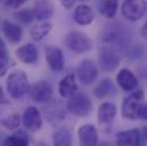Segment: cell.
<instances>
[{
    "mask_svg": "<svg viewBox=\"0 0 147 146\" xmlns=\"http://www.w3.org/2000/svg\"><path fill=\"white\" fill-rule=\"evenodd\" d=\"M98 61H99V65H100V70L103 72L111 73L115 71L119 65H120V56L116 53V50H114L111 47H103L99 50V55H98Z\"/></svg>",
    "mask_w": 147,
    "mask_h": 146,
    "instance_id": "6",
    "label": "cell"
},
{
    "mask_svg": "<svg viewBox=\"0 0 147 146\" xmlns=\"http://www.w3.org/2000/svg\"><path fill=\"white\" fill-rule=\"evenodd\" d=\"M0 56H8L7 47H6V45L1 38H0Z\"/></svg>",
    "mask_w": 147,
    "mask_h": 146,
    "instance_id": "31",
    "label": "cell"
},
{
    "mask_svg": "<svg viewBox=\"0 0 147 146\" xmlns=\"http://www.w3.org/2000/svg\"><path fill=\"white\" fill-rule=\"evenodd\" d=\"M67 111L75 116L84 118L92 112V102L84 93H76L67 102Z\"/></svg>",
    "mask_w": 147,
    "mask_h": 146,
    "instance_id": "2",
    "label": "cell"
},
{
    "mask_svg": "<svg viewBox=\"0 0 147 146\" xmlns=\"http://www.w3.org/2000/svg\"><path fill=\"white\" fill-rule=\"evenodd\" d=\"M73 18L79 25H89L94 22L95 14L88 5H80L74 10Z\"/></svg>",
    "mask_w": 147,
    "mask_h": 146,
    "instance_id": "18",
    "label": "cell"
},
{
    "mask_svg": "<svg viewBox=\"0 0 147 146\" xmlns=\"http://www.w3.org/2000/svg\"><path fill=\"white\" fill-rule=\"evenodd\" d=\"M22 123V118L18 113H13L7 115L6 118H3L2 120H0V124L8 130H14L17 129Z\"/></svg>",
    "mask_w": 147,
    "mask_h": 146,
    "instance_id": "25",
    "label": "cell"
},
{
    "mask_svg": "<svg viewBox=\"0 0 147 146\" xmlns=\"http://www.w3.org/2000/svg\"><path fill=\"white\" fill-rule=\"evenodd\" d=\"M29 94L32 101L37 103H47L53 97V87L47 80H39L29 89Z\"/></svg>",
    "mask_w": 147,
    "mask_h": 146,
    "instance_id": "8",
    "label": "cell"
},
{
    "mask_svg": "<svg viewBox=\"0 0 147 146\" xmlns=\"http://www.w3.org/2000/svg\"><path fill=\"white\" fill-rule=\"evenodd\" d=\"M146 8L145 0H124L121 6V14L125 20L136 22L144 16Z\"/></svg>",
    "mask_w": 147,
    "mask_h": 146,
    "instance_id": "5",
    "label": "cell"
},
{
    "mask_svg": "<svg viewBox=\"0 0 147 146\" xmlns=\"http://www.w3.org/2000/svg\"><path fill=\"white\" fill-rule=\"evenodd\" d=\"M142 143L140 141V131L138 129H129L117 132L116 135V144L121 146H136Z\"/></svg>",
    "mask_w": 147,
    "mask_h": 146,
    "instance_id": "16",
    "label": "cell"
},
{
    "mask_svg": "<svg viewBox=\"0 0 147 146\" xmlns=\"http://www.w3.org/2000/svg\"><path fill=\"white\" fill-rule=\"evenodd\" d=\"M116 83L122 90L131 93L138 87V79L129 69H121L116 74Z\"/></svg>",
    "mask_w": 147,
    "mask_h": 146,
    "instance_id": "11",
    "label": "cell"
},
{
    "mask_svg": "<svg viewBox=\"0 0 147 146\" xmlns=\"http://www.w3.org/2000/svg\"><path fill=\"white\" fill-rule=\"evenodd\" d=\"M143 99H144L143 90L131 91V94L128 97H125L122 102V106H121L122 116L128 120H137Z\"/></svg>",
    "mask_w": 147,
    "mask_h": 146,
    "instance_id": "3",
    "label": "cell"
},
{
    "mask_svg": "<svg viewBox=\"0 0 147 146\" xmlns=\"http://www.w3.org/2000/svg\"><path fill=\"white\" fill-rule=\"evenodd\" d=\"M114 83L109 78H104L99 81V83L94 89V96L96 98H105L114 93Z\"/></svg>",
    "mask_w": 147,
    "mask_h": 146,
    "instance_id": "20",
    "label": "cell"
},
{
    "mask_svg": "<svg viewBox=\"0 0 147 146\" xmlns=\"http://www.w3.org/2000/svg\"><path fill=\"white\" fill-rule=\"evenodd\" d=\"M2 1H5V0H0V2H2Z\"/></svg>",
    "mask_w": 147,
    "mask_h": 146,
    "instance_id": "36",
    "label": "cell"
},
{
    "mask_svg": "<svg viewBox=\"0 0 147 146\" xmlns=\"http://www.w3.org/2000/svg\"><path fill=\"white\" fill-rule=\"evenodd\" d=\"M140 32H142V36L147 39V21L145 22V23H144V25L142 26V30H140Z\"/></svg>",
    "mask_w": 147,
    "mask_h": 146,
    "instance_id": "33",
    "label": "cell"
},
{
    "mask_svg": "<svg viewBox=\"0 0 147 146\" xmlns=\"http://www.w3.org/2000/svg\"><path fill=\"white\" fill-rule=\"evenodd\" d=\"M143 136L145 137V139L147 141V126H145V127L143 128Z\"/></svg>",
    "mask_w": 147,
    "mask_h": 146,
    "instance_id": "34",
    "label": "cell"
},
{
    "mask_svg": "<svg viewBox=\"0 0 147 146\" xmlns=\"http://www.w3.org/2000/svg\"><path fill=\"white\" fill-rule=\"evenodd\" d=\"M65 45L71 51L76 53V54L88 53L94 47L92 40L86 33L80 32V31L70 32L65 38Z\"/></svg>",
    "mask_w": 147,
    "mask_h": 146,
    "instance_id": "4",
    "label": "cell"
},
{
    "mask_svg": "<svg viewBox=\"0 0 147 146\" xmlns=\"http://www.w3.org/2000/svg\"><path fill=\"white\" fill-rule=\"evenodd\" d=\"M76 1H86V0H76Z\"/></svg>",
    "mask_w": 147,
    "mask_h": 146,
    "instance_id": "35",
    "label": "cell"
},
{
    "mask_svg": "<svg viewBox=\"0 0 147 146\" xmlns=\"http://www.w3.org/2000/svg\"><path fill=\"white\" fill-rule=\"evenodd\" d=\"M32 10L34 13V18L39 22H43L53 17L55 6L51 0H37Z\"/></svg>",
    "mask_w": 147,
    "mask_h": 146,
    "instance_id": "12",
    "label": "cell"
},
{
    "mask_svg": "<svg viewBox=\"0 0 147 146\" xmlns=\"http://www.w3.org/2000/svg\"><path fill=\"white\" fill-rule=\"evenodd\" d=\"M45 56L48 66L54 72H62L65 66L64 54L61 48L56 46H49L45 50Z\"/></svg>",
    "mask_w": 147,
    "mask_h": 146,
    "instance_id": "10",
    "label": "cell"
},
{
    "mask_svg": "<svg viewBox=\"0 0 147 146\" xmlns=\"http://www.w3.org/2000/svg\"><path fill=\"white\" fill-rule=\"evenodd\" d=\"M51 28H53L51 23L46 22V21L40 22L39 24L34 25V26L31 29V32H30L31 38H32L34 41H37V42L38 41H41L42 39H45L46 36L49 34V32L51 31Z\"/></svg>",
    "mask_w": 147,
    "mask_h": 146,
    "instance_id": "22",
    "label": "cell"
},
{
    "mask_svg": "<svg viewBox=\"0 0 147 146\" xmlns=\"http://www.w3.org/2000/svg\"><path fill=\"white\" fill-rule=\"evenodd\" d=\"M138 119L147 120V103H142L139 113H138Z\"/></svg>",
    "mask_w": 147,
    "mask_h": 146,
    "instance_id": "29",
    "label": "cell"
},
{
    "mask_svg": "<svg viewBox=\"0 0 147 146\" xmlns=\"http://www.w3.org/2000/svg\"><path fill=\"white\" fill-rule=\"evenodd\" d=\"M119 9V0H103L99 6V11L106 18H114Z\"/></svg>",
    "mask_w": 147,
    "mask_h": 146,
    "instance_id": "24",
    "label": "cell"
},
{
    "mask_svg": "<svg viewBox=\"0 0 147 146\" xmlns=\"http://www.w3.org/2000/svg\"><path fill=\"white\" fill-rule=\"evenodd\" d=\"M1 29H2V33L3 36L7 38V40L15 45V43H18L22 38H23V31H22V28L18 26L17 24L10 22V21H3L2 24H1Z\"/></svg>",
    "mask_w": 147,
    "mask_h": 146,
    "instance_id": "17",
    "label": "cell"
},
{
    "mask_svg": "<svg viewBox=\"0 0 147 146\" xmlns=\"http://www.w3.org/2000/svg\"><path fill=\"white\" fill-rule=\"evenodd\" d=\"M22 123L30 132H37L42 127V116L36 106H28L23 112Z\"/></svg>",
    "mask_w": 147,
    "mask_h": 146,
    "instance_id": "9",
    "label": "cell"
},
{
    "mask_svg": "<svg viewBox=\"0 0 147 146\" xmlns=\"http://www.w3.org/2000/svg\"><path fill=\"white\" fill-rule=\"evenodd\" d=\"M79 141L84 146H95L98 144V132L92 124H82L78 129Z\"/></svg>",
    "mask_w": 147,
    "mask_h": 146,
    "instance_id": "14",
    "label": "cell"
},
{
    "mask_svg": "<svg viewBox=\"0 0 147 146\" xmlns=\"http://www.w3.org/2000/svg\"><path fill=\"white\" fill-rule=\"evenodd\" d=\"M76 74H78V78L82 84L90 86L97 80L99 71L92 61L83 59L80 62V64L76 69Z\"/></svg>",
    "mask_w": 147,
    "mask_h": 146,
    "instance_id": "7",
    "label": "cell"
},
{
    "mask_svg": "<svg viewBox=\"0 0 147 146\" xmlns=\"http://www.w3.org/2000/svg\"><path fill=\"white\" fill-rule=\"evenodd\" d=\"M116 115V106L112 102L102 103L98 107L97 116L100 124H110Z\"/></svg>",
    "mask_w": 147,
    "mask_h": 146,
    "instance_id": "19",
    "label": "cell"
},
{
    "mask_svg": "<svg viewBox=\"0 0 147 146\" xmlns=\"http://www.w3.org/2000/svg\"><path fill=\"white\" fill-rule=\"evenodd\" d=\"M7 93L13 99H22L30 89L29 79L24 71H14L11 72L6 82Z\"/></svg>",
    "mask_w": 147,
    "mask_h": 146,
    "instance_id": "1",
    "label": "cell"
},
{
    "mask_svg": "<svg viewBox=\"0 0 147 146\" xmlns=\"http://www.w3.org/2000/svg\"><path fill=\"white\" fill-rule=\"evenodd\" d=\"M16 57L24 64L32 65L36 64L39 58V53H38L37 47L32 43H25L16 49Z\"/></svg>",
    "mask_w": 147,
    "mask_h": 146,
    "instance_id": "13",
    "label": "cell"
},
{
    "mask_svg": "<svg viewBox=\"0 0 147 146\" xmlns=\"http://www.w3.org/2000/svg\"><path fill=\"white\" fill-rule=\"evenodd\" d=\"M28 0H5V5L13 9H18L23 3H25Z\"/></svg>",
    "mask_w": 147,
    "mask_h": 146,
    "instance_id": "28",
    "label": "cell"
},
{
    "mask_svg": "<svg viewBox=\"0 0 147 146\" xmlns=\"http://www.w3.org/2000/svg\"><path fill=\"white\" fill-rule=\"evenodd\" d=\"M15 17L17 21H20L21 23L23 24H30L31 22H33L36 18H34V13L32 9H21L18 10L16 14H15Z\"/></svg>",
    "mask_w": 147,
    "mask_h": 146,
    "instance_id": "26",
    "label": "cell"
},
{
    "mask_svg": "<svg viewBox=\"0 0 147 146\" xmlns=\"http://www.w3.org/2000/svg\"><path fill=\"white\" fill-rule=\"evenodd\" d=\"M8 103H9V101L7 99V97H6L2 88L0 87V104H8Z\"/></svg>",
    "mask_w": 147,
    "mask_h": 146,
    "instance_id": "32",
    "label": "cell"
},
{
    "mask_svg": "<svg viewBox=\"0 0 147 146\" xmlns=\"http://www.w3.org/2000/svg\"><path fill=\"white\" fill-rule=\"evenodd\" d=\"M53 143L56 146H69L72 144V134L67 128H61L53 135Z\"/></svg>",
    "mask_w": 147,
    "mask_h": 146,
    "instance_id": "23",
    "label": "cell"
},
{
    "mask_svg": "<svg viewBox=\"0 0 147 146\" xmlns=\"http://www.w3.org/2000/svg\"><path fill=\"white\" fill-rule=\"evenodd\" d=\"M78 90L79 88H78L74 74L65 75L58 83V93L63 98H66V99L71 98L73 95L78 93Z\"/></svg>",
    "mask_w": 147,
    "mask_h": 146,
    "instance_id": "15",
    "label": "cell"
},
{
    "mask_svg": "<svg viewBox=\"0 0 147 146\" xmlns=\"http://www.w3.org/2000/svg\"><path fill=\"white\" fill-rule=\"evenodd\" d=\"M3 144L9 146H25L30 144V138L25 130H18L14 132L11 136L7 137Z\"/></svg>",
    "mask_w": 147,
    "mask_h": 146,
    "instance_id": "21",
    "label": "cell"
},
{
    "mask_svg": "<svg viewBox=\"0 0 147 146\" xmlns=\"http://www.w3.org/2000/svg\"><path fill=\"white\" fill-rule=\"evenodd\" d=\"M9 57L8 56H0V76H3L9 68Z\"/></svg>",
    "mask_w": 147,
    "mask_h": 146,
    "instance_id": "27",
    "label": "cell"
},
{
    "mask_svg": "<svg viewBox=\"0 0 147 146\" xmlns=\"http://www.w3.org/2000/svg\"><path fill=\"white\" fill-rule=\"evenodd\" d=\"M75 1H76V0H61V3H62V6H63L64 8L70 9V8H72L74 6Z\"/></svg>",
    "mask_w": 147,
    "mask_h": 146,
    "instance_id": "30",
    "label": "cell"
}]
</instances>
